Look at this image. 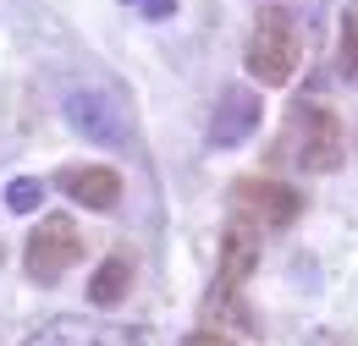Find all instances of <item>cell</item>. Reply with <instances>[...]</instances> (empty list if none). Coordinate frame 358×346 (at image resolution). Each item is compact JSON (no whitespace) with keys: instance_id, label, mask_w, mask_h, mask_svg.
<instances>
[{"instance_id":"cell-7","label":"cell","mask_w":358,"mask_h":346,"mask_svg":"<svg viewBox=\"0 0 358 346\" xmlns=\"http://www.w3.org/2000/svg\"><path fill=\"white\" fill-rule=\"evenodd\" d=\"M265 121V105H259V93L248 83H231L221 93V105H215V116H210V149H237V143H248L254 132Z\"/></svg>"},{"instance_id":"cell-8","label":"cell","mask_w":358,"mask_h":346,"mask_svg":"<svg viewBox=\"0 0 358 346\" xmlns=\"http://www.w3.org/2000/svg\"><path fill=\"white\" fill-rule=\"evenodd\" d=\"M259 264V225L248 215H231L221 231V269H215V292H237Z\"/></svg>"},{"instance_id":"cell-10","label":"cell","mask_w":358,"mask_h":346,"mask_svg":"<svg viewBox=\"0 0 358 346\" xmlns=\"http://www.w3.org/2000/svg\"><path fill=\"white\" fill-rule=\"evenodd\" d=\"M127 292H133V253H127V248H116V253H105V264L94 269L89 297H94V308H116Z\"/></svg>"},{"instance_id":"cell-6","label":"cell","mask_w":358,"mask_h":346,"mask_svg":"<svg viewBox=\"0 0 358 346\" xmlns=\"http://www.w3.org/2000/svg\"><path fill=\"white\" fill-rule=\"evenodd\" d=\"M61 116H66V127L78 132V137H89L99 149H122L133 127H127V116L99 93V88H72L66 99H61Z\"/></svg>"},{"instance_id":"cell-11","label":"cell","mask_w":358,"mask_h":346,"mask_svg":"<svg viewBox=\"0 0 358 346\" xmlns=\"http://www.w3.org/2000/svg\"><path fill=\"white\" fill-rule=\"evenodd\" d=\"M336 72L358 83V0L342 6V44H336Z\"/></svg>"},{"instance_id":"cell-9","label":"cell","mask_w":358,"mask_h":346,"mask_svg":"<svg viewBox=\"0 0 358 346\" xmlns=\"http://www.w3.org/2000/svg\"><path fill=\"white\" fill-rule=\"evenodd\" d=\"M55 187L66 198H78L83 209H99V215H110L122 204V176L110 171V165H66V171L55 176Z\"/></svg>"},{"instance_id":"cell-12","label":"cell","mask_w":358,"mask_h":346,"mask_svg":"<svg viewBox=\"0 0 358 346\" xmlns=\"http://www.w3.org/2000/svg\"><path fill=\"white\" fill-rule=\"evenodd\" d=\"M39 198H45V187H39L34 176H17V181H6V209H11V215H28V209H39Z\"/></svg>"},{"instance_id":"cell-5","label":"cell","mask_w":358,"mask_h":346,"mask_svg":"<svg viewBox=\"0 0 358 346\" xmlns=\"http://www.w3.org/2000/svg\"><path fill=\"white\" fill-rule=\"evenodd\" d=\"M22 346H149L138 324H110V319H83V313H61L45 319Z\"/></svg>"},{"instance_id":"cell-13","label":"cell","mask_w":358,"mask_h":346,"mask_svg":"<svg viewBox=\"0 0 358 346\" xmlns=\"http://www.w3.org/2000/svg\"><path fill=\"white\" fill-rule=\"evenodd\" d=\"M122 6H133V11H143L149 22H166V17L177 11V0H122Z\"/></svg>"},{"instance_id":"cell-14","label":"cell","mask_w":358,"mask_h":346,"mask_svg":"<svg viewBox=\"0 0 358 346\" xmlns=\"http://www.w3.org/2000/svg\"><path fill=\"white\" fill-rule=\"evenodd\" d=\"M182 346H237L231 336H215V330H199V336H187Z\"/></svg>"},{"instance_id":"cell-1","label":"cell","mask_w":358,"mask_h":346,"mask_svg":"<svg viewBox=\"0 0 358 346\" xmlns=\"http://www.w3.org/2000/svg\"><path fill=\"white\" fill-rule=\"evenodd\" d=\"M281 160H292L298 171H314V176L342 171V121H336V110H325L314 99H298L287 110V132L265 154V165H281Z\"/></svg>"},{"instance_id":"cell-3","label":"cell","mask_w":358,"mask_h":346,"mask_svg":"<svg viewBox=\"0 0 358 346\" xmlns=\"http://www.w3.org/2000/svg\"><path fill=\"white\" fill-rule=\"evenodd\" d=\"M78 259H83V236H78L72 215H45L34 225V236L22 242V269L34 286H55Z\"/></svg>"},{"instance_id":"cell-2","label":"cell","mask_w":358,"mask_h":346,"mask_svg":"<svg viewBox=\"0 0 358 346\" xmlns=\"http://www.w3.org/2000/svg\"><path fill=\"white\" fill-rule=\"evenodd\" d=\"M243 66L254 83H287L298 72V22L281 11V6H259L254 17V33H248V50H243Z\"/></svg>"},{"instance_id":"cell-4","label":"cell","mask_w":358,"mask_h":346,"mask_svg":"<svg viewBox=\"0 0 358 346\" xmlns=\"http://www.w3.org/2000/svg\"><path fill=\"white\" fill-rule=\"evenodd\" d=\"M231 204L237 215H248L254 225H270V231H287L292 220L303 215V193L275 181V176H243L231 181Z\"/></svg>"}]
</instances>
